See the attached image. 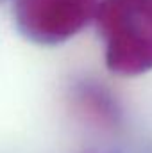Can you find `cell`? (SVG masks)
Here are the masks:
<instances>
[{
  "label": "cell",
  "instance_id": "cell-1",
  "mask_svg": "<svg viewBox=\"0 0 152 153\" xmlns=\"http://www.w3.org/2000/svg\"><path fill=\"white\" fill-rule=\"evenodd\" d=\"M95 22L113 73L134 76L150 71L152 0H100Z\"/></svg>",
  "mask_w": 152,
  "mask_h": 153
},
{
  "label": "cell",
  "instance_id": "cell-2",
  "mask_svg": "<svg viewBox=\"0 0 152 153\" xmlns=\"http://www.w3.org/2000/svg\"><path fill=\"white\" fill-rule=\"evenodd\" d=\"M100 0H14L18 30L32 43L59 45L95 20Z\"/></svg>",
  "mask_w": 152,
  "mask_h": 153
}]
</instances>
